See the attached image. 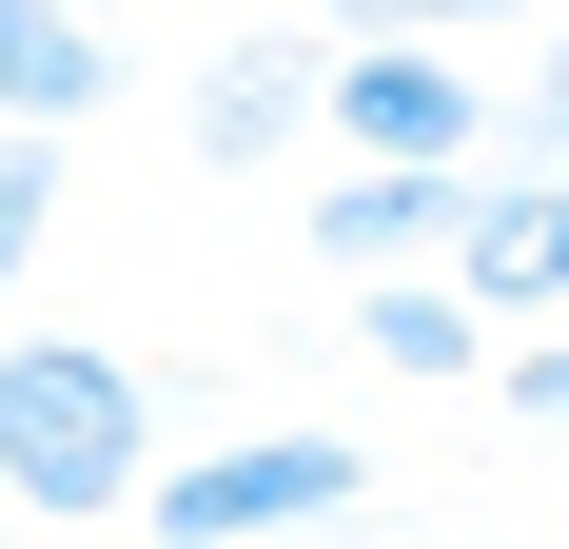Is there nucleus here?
Returning <instances> with one entry per match:
<instances>
[{"label": "nucleus", "mask_w": 569, "mask_h": 549, "mask_svg": "<svg viewBox=\"0 0 569 549\" xmlns=\"http://www.w3.org/2000/svg\"><path fill=\"white\" fill-rule=\"evenodd\" d=\"M432 274H452L491 333L569 315V158H471V177H452V236H432Z\"/></svg>", "instance_id": "7ed1b4c3"}, {"label": "nucleus", "mask_w": 569, "mask_h": 549, "mask_svg": "<svg viewBox=\"0 0 569 549\" xmlns=\"http://www.w3.org/2000/svg\"><path fill=\"white\" fill-rule=\"evenodd\" d=\"M99 99H118L99 20H79V0H0V138H79Z\"/></svg>", "instance_id": "423d86ee"}, {"label": "nucleus", "mask_w": 569, "mask_h": 549, "mask_svg": "<svg viewBox=\"0 0 569 549\" xmlns=\"http://www.w3.org/2000/svg\"><path fill=\"white\" fill-rule=\"evenodd\" d=\"M491 158H569V20H550V59H530V99H491Z\"/></svg>", "instance_id": "9b49d317"}, {"label": "nucleus", "mask_w": 569, "mask_h": 549, "mask_svg": "<svg viewBox=\"0 0 569 549\" xmlns=\"http://www.w3.org/2000/svg\"><path fill=\"white\" fill-rule=\"evenodd\" d=\"M295 138H315V40H236V59H197V158H217V177H276Z\"/></svg>", "instance_id": "0eeeda50"}, {"label": "nucleus", "mask_w": 569, "mask_h": 549, "mask_svg": "<svg viewBox=\"0 0 569 549\" xmlns=\"http://www.w3.org/2000/svg\"><path fill=\"white\" fill-rule=\"evenodd\" d=\"M373 491L353 432H217V451H158L138 471V530L158 549H276V530H335Z\"/></svg>", "instance_id": "f03ea898"}, {"label": "nucleus", "mask_w": 569, "mask_h": 549, "mask_svg": "<svg viewBox=\"0 0 569 549\" xmlns=\"http://www.w3.org/2000/svg\"><path fill=\"white\" fill-rule=\"evenodd\" d=\"M491 373H511V412H530V432H569V333H550V315H530V333H491Z\"/></svg>", "instance_id": "f8f14e48"}, {"label": "nucleus", "mask_w": 569, "mask_h": 549, "mask_svg": "<svg viewBox=\"0 0 569 549\" xmlns=\"http://www.w3.org/2000/svg\"><path fill=\"white\" fill-rule=\"evenodd\" d=\"M353 333H373V373H491V315H471L452 274H353Z\"/></svg>", "instance_id": "6e6552de"}, {"label": "nucleus", "mask_w": 569, "mask_h": 549, "mask_svg": "<svg viewBox=\"0 0 569 549\" xmlns=\"http://www.w3.org/2000/svg\"><path fill=\"white\" fill-rule=\"evenodd\" d=\"M452 177L471 158H353V177H315V256L335 274H412L432 236H452Z\"/></svg>", "instance_id": "39448f33"}, {"label": "nucleus", "mask_w": 569, "mask_h": 549, "mask_svg": "<svg viewBox=\"0 0 569 549\" xmlns=\"http://www.w3.org/2000/svg\"><path fill=\"white\" fill-rule=\"evenodd\" d=\"M315 138L335 158H491V79L452 40H335L315 59Z\"/></svg>", "instance_id": "20e7f679"}, {"label": "nucleus", "mask_w": 569, "mask_h": 549, "mask_svg": "<svg viewBox=\"0 0 569 549\" xmlns=\"http://www.w3.org/2000/svg\"><path fill=\"white\" fill-rule=\"evenodd\" d=\"M40 236H59V138H0V315H20Z\"/></svg>", "instance_id": "1a4fd4ad"}, {"label": "nucleus", "mask_w": 569, "mask_h": 549, "mask_svg": "<svg viewBox=\"0 0 569 549\" xmlns=\"http://www.w3.org/2000/svg\"><path fill=\"white\" fill-rule=\"evenodd\" d=\"M158 471V412L118 373L99 333H0V510H40V530H118Z\"/></svg>", "instance_id": "f257e3e1"}, {"label": "nucleus", "mask_w": 569, "mask_h": 549, "mask_svg": "<svg viewBox=\"0 0 569 549\" xmlns=\"http://www.w3.org/2000/svg\"><path fill=\"white\" fill-rule=\"evenodd\" d=\"M335 40H471V20H530V0H315Z\"/></svg>", "instance_id": "9d476101"}]
</instances>
